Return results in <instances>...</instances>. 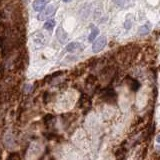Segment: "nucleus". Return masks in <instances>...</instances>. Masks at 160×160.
I'll return each mask as SVG.
<instances>
[{
    "label": "nucleus",
    "mask_w": 160,
    "mask_h": 160,
    "mask_svg": "<svg viewBox=\"0 0 160 160\" xmlns=\"http://www.w3.org/2000/svg\"><path fill=\"white\" fill-rule=\"evenodd\" d=\"M113 2L121 8H125L129 5V0H113Z\"/></svg>",
    "instance_id": "1a4fd4ad"
},
{
    "label": "nucleus",
    "mask_w": 160,
    "mask_h": 160,
    "mask_svg": "<svg viewBox=\"0 0 160 160\" xmlns=\"http://www.w3.org/2000/svg\"><path fill=\"white\" fill-rule=\"evenodd\" d=\"M56 9H57V6H56L55 4H51V5H49L47 8L44 9V10H42L41 12L39 13L37 18H38V20H45L47 18L54 15V13L56 12Z\"/></svg>",
    "instance_id": "f257e3e1"
},
{
    "label": "nucleus",
    "mask_w": 160,
    "mask_h": 160,
    "mask_svg": "<svg viewBox=\"0 0 160 160\" xmlns=\"http://www.w3.org/2000/svg\"><path fill=\"white\" fill-rule=\"evenodd\" d=\"M48 3H49V0H35L33 2V9L35 11L41 12Z\"/></svg>",
    "instance_id": "20e7f679"
},
{
    "label": "nucleus",
    "mask_w": 160,
    "mask_h": 160,
    "mask_svg": "<svg viewBox=\"0 0 160 160\" xmlns=\"http://www.w3.org/2000/svg\"><path fill=\"white\" fill-rule=\"evenodd\" d=\"M124 26H125L126 29H129V28L131 27V21L126 20V22H125V24H124Z\"/></svg>",
    "instance_id": "f8f14e48"
},
{
    "label": "nucleus",
    "mask_w": 160,
    "mask_h": 160,
    "mask_svg": "<svg viewBox=\"0 0 160 160\" xmlns=\"http://www.w3.org/2000/svg\"><path fill=\"white\" fill-rule=\"evenodd\" d=\"M131 81H132V83H131V88H132V90L136 91L139 89V82L137 81L136 79H131Z\"/></svg>",
    "instance_id": "9b49d317"
},
{
    "label": "nucleus",
    "mask_w": 160,
    "mask_h": 160,
    "mask_svg": "<svg viewBox=\"0 0 160 160\" xmlns=\"http://www.w3.org/2000/svg\"><path fill=\"white\" fill-rule=\"evenodd\" d=\"M32 39H33L34 43L36 44L38 47H42L45 44V37L44 34L41 33L40 31H36L32 34Z\"/></svg>",
    "instance_id": "7ed1b4c3"
},
{
    "label": "nucleus",
    "mask_w": 160,
    "mask_h": 160,
    "mask_svg": "<svg viewBox=\"0 0 160 160\" xmlns=\"http://www.w3.org/2000/svg\"><path fill=\"white\" fill-rule=\"evenodd\" d=\"M56 36L60 43H65L67 40V33L64 31L62 27H58V29L56 30Z\"/></svg>",
    "instance_id": "39448f33"
},
{
    "label": "nucleus",
    "mask_w": 160,
    "mask_h": 160,
    "mask_svg": "<svg viewBox=\"0 0 160 160\" xmlns=\"http://www.w3.org/2000/svg\"><path fill=\"white\" fill-rule=\"evenodd\" d=\"M106 37L105 36H100L98 37L97 39L94 41L93 45H92V50L93 52L97 53V52H100L101 50H102L103 48L106 45Z\"/></svg>",
    "instance_id": "f03ea898"
},
{
    "label": "nucleus",
    "mask_w": 160,
    "mask_h": 160,
    "mask_svg": "<svg viewBox=\"0 0 160 160\" xmlns=\"http://www.w3.org/2000/svg\"><path fill=\"white\" fill-rule=\"evenodd\" d=\"M149 25H143V26H141L139 28V30H138V34L141 35V36H144V35H146L149 33Z\"/></svg>",
    "instance_id": "9d476101"
},
{
    "label": "nucleus",
    "mask_w": 160,
    "mask_h": 160,
    "mask_svg": "<svg viewBox=\"0 0 160 160\" xmlns=\"http://www.w3.org/2000/svg\"><path fill=\"white\" fill-rule=\"evenodd\" d=\"M63 1L66 2V3H67V2H70V1H71V0H63Z\"/></svg>",
    "instance_id": "ddd939ff"
},
{
    "label": "nucleus",
    "mask_w": 160,
    "mask_h": 160,
    "mask_svg": "<svg viewBox=\"0 0 160 160\" xmlns=\"http://www.w3.org/2000/svg\"><path fill=\"white\" fill-rule=\"evenodd\" d=\"M91 27H92V29H91L90 35H89V37H88V40H89L90 42H91V41H93V40L98 36V34H99V29H98L97 27L93 26V25H92Z\"/></svg>",
    "instance_id": "423d86ee"
},
{
    "label": "nucleus",
    "mask_w": 160,
    "mask_h": 160,
    "mask_svg": "<svg viewBox=\"0 0 160 160\" xmlns=\"http://www.w3.org/2000/svg\"><path fill=\"white\" fill-rule=\"evenodd\" d=\"M79 47H80V44L78 42H71V43H69L66 46V51H68V52H73L74 50L78 49Z\"/></svg>",
    "instance_id": "0eeeda50"
},
{
    "label": "nucleus",
    "mask_w": 160,
    "mask_h": 160,
    "mask_svg": "<svg viewBox=\"0 0 160 160\" xmlns=\"http://www.w3.org/2000/svg\"><path fill=\"white\" fill-rule=\"evenodd\" d=\"M157 141H158V142H160V136H159L158 138H157Z\"/></svg>",
    "instance_id": "4468645a"
},
{
    "label": "nucleus",
    "mask_w": 160,
    "mask_h": 160,
    "mask_svg": "<svg viewBox=\"0 0 160 160\" xmlns=\"http://www.w3.org/2000/svg\"><path fill=\"white\" fill-rule=\"evenodd\" d=\"M54 26H55V20L53 19H48L44 23V29L49 30V31H51L54 28Z\"/></svg>",
    "instance_id": "6e6552de"
}]
</instances>
